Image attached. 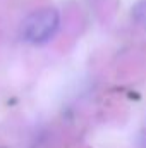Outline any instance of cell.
<instances>
[{"mask_svg": "<svg viewBox=\"0 0 146 148\" xmlns=\"http://www.w3.org/2000/svg\"><path fill=\"white\" fill-rule=\"evenodd\" d=\"M60 26V14L53 7H43L26 16L21 24V38L31 45L48 43L57 35Z\"/></svg>", "mask_w": 146, "mask_h": 148, "instance_id": "1", "label": "cell"}, {"mask_svg": "<svg viewBox=\"0 0 146 148\" xmlns=\"http://www.w3.org/2000/svg\"><path fill=\"white\" fill-rule=\"evenodd\" d=\"M131 16H132V19H134L138 24H141V26L146 28V0H138V2L132 5Z\"/></svg>", "mask_w": 146, "mask_h": 148, "instance_id": "2", "label": "cell"}, {"mask_svg": "<svg viewBox=\"0 0 146 148\" xmlns=\"http://www.w3.org/2000/svg\"><path fill=\"white\" fill-rule=\"evenodd\" d=\"M139 148H146V129H143V133L139 136Z\"/></svg>", "mask_w": 146, "mask_h": 148, "instance_id": "3", "label": "cell"}]
</instances>
